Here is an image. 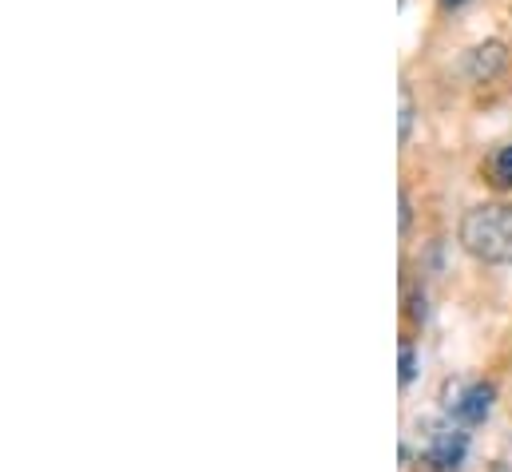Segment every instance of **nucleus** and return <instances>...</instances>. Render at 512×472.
Segmentation results:
<instances>
[{"mask_svg":"<svg viewBox=\"0 0 512 472\" xmlns=\"http://www.w3.org/2000/svg\"><path fill=\"white\" fill-rule=\"evenodd\" d=\"M413 377H417V354L413 346H401V385H413Z\"/></svg>","mask_w":512,"mask_h":472,"instance_id":"nucleus-6","label":"nucleus"},{"mask_svg":"<svg viewBox=\"0 0 512 472\" xmlns=\"http://www.w3.org/2000/svg\"><path fill=\"white\" fill-rule=\"evenodd\" d=\"M461 246L489 266H512V207L485 203V207L465 211Z\"/></svg>","mask_w":512,"mask_h":472,"instance_id":"nucleus-1","label":"nucleus"},{"mask_svg":"<svg viewBox=\"0 0 512 472\" xmlns=\"http://www.w3.org/2000/svg\"><path fill=\"white\" fill-rule=\"evenodd\" d=\"M489 409H493V385H485V381L465 385V389L449 401V413H453L461 425H481V421L489 417Z\"/></svg>","mask_w":512,"mask_h":472,"instance_id":"nucleus-3","label":"nucleus"},{"mask_svg":"<svg viewBox=\"0 0 512 472\" xmlns=\"http://www.w3.org/2000/svg\"><path fill=\"white\" fill-rule=\"evenodd\" d=\"M501 64H505V44H485V48L473 52L469 72H473V80H493Z\"/></svg>","mask_w":512,"mask_h":472,"instance_id":"nucleus-4","label":"nucleus"},{"mask_svg":"<svg viewBox=\"0 0 512 472\" xmlns=\"http://www.w3.org/2000/svg\"><path fill=\"white\" fill-rule=\"evenodd\" d=\"M445 8H457V4H469V0H441Z\"/></svg>","mask_w":512,"mask_h":472,"instance_id":"nucleus-9","label":"nucleus"},{"mask_svg":"<svg viewBox=\"0 0 512 472\" xmlns=\"http://www.w3.org/2000/svg\"><path fill=\"white\" fill-rule=\"evenodd\" d=\"M409 131H413V100L409 92H401V139H409Z\"/></svg>","mask_w":512,"mask_h":472,"instance_id":"nucleus-7","label":"nucleus"},{"mask_svg":"<svg viewBox=\"0 0 512 472\" xmlns=\"http://www.w3.org/2000/svg\"><path fill=\"white\" fill-rule=\"evenodd\" d=\"M493 179H497L501 187H512V143L497 151V159H493Z\"/></svg>","mask_w":512,"mask_h":472,"instance_id":"nucleus-5","label":"nucleus"},{"mask_svg":"<svg viewBox=\"0 0 512 472\" xmlns=\"http://www.w3.org/2000/svg\"><path fill=\"white\" fill-rule=\"evenodd\" d=\"M469 437L453 421H429L425 425V445H421V465L429 472H457L465 465Z\"/></svg>","mask_w":512,"mask_h":472,"instance_id":"nucleus-2","label":"nucleus"},{"mask_svg":"<svg viewBox=\"0 0 512 472\" xmlns=\"http://www.w3.org/2000/svg\"><path fill=\"white\" fill-rule=\"evenodd\" d=\"M397 207H401V235H405V231H409V223H413V211H409V195H405V191H401Z\"/></svg>","mask_w":512,"mask_h":472,"instance_id":"nucleus-8","label":"nucleus"}]
</instances>
